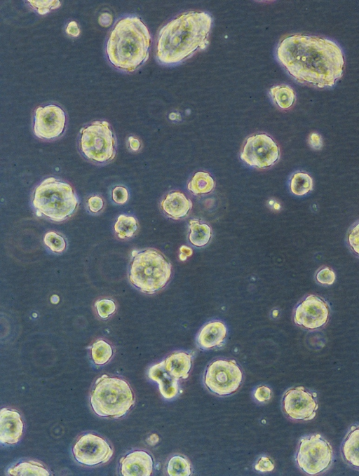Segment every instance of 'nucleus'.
Returning a JSON list of instances; mask_svg holds the SVG:
<instances>
[{
  "mask_svg": "<svg viewBox=\"0 0 359 476\" xmlns=\"http://www.w3.org/2000/svg\"><path fill=\"white\" fill-rule=\"evenodd\" d=\"M278 60L299 83L317 88L333 86L342 76L343 52L333 41L295 34L282 39L276 50Z\"/></svg>",
  "mask_w": 359,
  "mask_h": 476,
  "instance_id": "obj_1",
  "label": "nucleus"
},
{
  "mask_svg": "<svg viewBox=\"0 0 359 476\" xmlns=\"http://www.w3.org/2000/svg\"><path fill=\"white\" fill-rule=\"evenodd\" d=\"M212 18L205 12L184 13L172 20L159 32L156 57L165 64L178 63L208 43Z\"/></svg>",
  "mask_w": 359,
  "mask_h": 476,
  "instance_id": "obj_2",
  "label": "nucleus"
},
{
  "mask_svg": "<svg viewBox=\"0 0 359 476\" xmlns=\"http://www.w3.org/2000/svg\"><path fill=\"white\" fill-rule=\"evenodd\" d=\"M151 36L147 26L136 16L121 18L115 24L106 46L111 64L133 72L148 58Z\"/></svg>",
  "mask_w": 359,
  "mask_h": 476,
  "instance_id": "obj_3",
  "label": "nucleus"
},
{
  "mask_svg": "<svg viewBox=\"0 0 359 476\" xmlns=\"http://www.w3.org/2000/svg\"><path fill=\"white\" fill-rule=\"evenodd\" d=\"M171 276V264L161 252L155 249H146L137 252L129 267L130 283L147 294H154L163 289L170 280Z\"/></svg>",
  "mask_w": 359,
  "mask_h": 476,
  "instance_id": "obj_4",
  "label": "nucleus"
},
{
  "mask_svg": "<svg viewBox=\"0 0 359 476\" xmlns=\"http://www.w3.org/2000/svg\"><path fill=\"white\" fill-rule=\"evenodd\" d=\"M32 204L47 218L62 222L74 212L79 200L69 184L55 177H48L35 188Z\"/></svg>",
  "mask_w": 359,
  "mask_h": 476,
  "instance_id": "obj_5",
  "label": "nucleus"
},
{
  "mask_svg": "<svg viewBox=\"0 0 359 476\" xmlns=\"http://www.w3.org/2000/svg\"><path fill=\"white\" fill-rule=\"evenodd\" d=\"M90 401L93 412L99 416L118 419L130 409L135 396L126 381L103 375L96 381Z\"/></svg>",
  "mask_w": 359,
  "mask_h": 476,
  "instance_id": "obj_6",
  "label": "nucleus"
},
{
  "mask_svg": "<svg viewBox=\"0 0 359 476\" xmlns=\"http://www.w3.org/2000/svg\"><path fill=\"white\" fill-rule=\"evenodd\" d=\"M79 149L88 160L105 163L115 156L116 140L108 122L95 121L80 132Z\"/></svg>",
  "mask_w": 359,
  "mask_h": 476,
  "instance_id": "obj_7",
  "label": "nucleus"
},
{
  "mask_svg": "<svg viewBox=\"0 0 359 476\" xmlns=\"http://www.w3.org/2000/svg\"><path fill=\"white\" fill-rule=\"evenodd\" d=\"M332 459V448L320 435H311L300 440L296 461L305 473L315 475L323 472L330 465Z\"/></svg>",
  "mask_w": 359,
  "mask_h": 476,
  "instance_id": "obj_8",
  "label": "nucleus"
},
{
  "mask_svg": "<svg viewBox=\"0 0 359 476\" xmlns=\"http://www.w3.org/2000/svg\"><path fill=\"white\" fill-rule=\"evenodd\" d=\"M243 380V372L233 360L219 359L210 362L204 374V383L212 393L220 396L235 393Z\"/></svg>",
  "mask_w": 359,
  "mask_h": 476,
  "instance_id": "obj_9",
  "label": "nucleus"
},
{
  "mask_svg": "<svg viewBox=\"0 0 359 476\" xmlns=\"http://www.w3.org/2000/svg\"><path fill=\"white\" fill-rule=\"evenodd\" d=\"M280 157L278 145L269 135L260 133L249 137L242 149L241 159L250 166L266 168Z\"/></svg>",
  "mask_w": 359,
  "mask_h": 476,
  "instance_id": "obj_10",
  "label": "nucleus"
},
{
  "mask_svg": "<svg viewBox=\"0 0 359 476\" xmlns=\"http://www.w3.org/2000/svg\"><path fill=\"white\" fill-rule=\"evenodd\" d=\"M330 315V306L325 300L309 294L296 306L293 318L297 325L307 329H316L327 322Z\"/></svg>",
  "mask_w": 359,
  "mask_h": 476,
  "instance_id": "obj_11",
  "label": "nucleus"
},
{
  "mask_svg": "<svg viewBox=\"0 0 359 476\" xmlns=\"http://www.w3.org/2000/svg\"><path fill=\"white\" fill-rule=\"evenodd\" d=\"M75 459L85 465H96L107 463L113 455L109 443L102 437L87 433L76 441L73 447Z\"/></svg>",
  "mask_w": 359,
  "mask_h": 476,
  "instance_id": "obj_12",
  "label": "nucleus"
},
{
  "mask_svg": "<svg viewBox=\"0 0 359 476\" xmlns=\"http://www.w3.org/2000/svg\"><path fill=\"white\" fill-rule=\"evenodd\" d=\"M66 125V114L63 109L50 104L36 109L34 118V132L43 140H53L60 136Z\"/></svg>",
  "mask_w": 359,
  "mask_h": 476,
  "instance_id": "obj_13",
  "label": "nucleus"
},
{
  "mask_svg": "<svg viewBox=\"0 0 359 476\" xmlns=\"http://www.w3.org/2000/svg\"><path fill=\"white\" fill-rule=\"evenodd\" d=\"M318 407L313 395L302 386L289 389L283 398V410L292 419L311 420L316 416Z\"/></svg>",
  "mask_w": 359,
  "mask_h": 476,
  "instance_id": "obj_14",
  "label": "nucleus"
},
{
  "mask_svg": "<svg viewBox=\"0 0 359 476\" xmlns=\"http://www.w3.org/2000/svg\"><path fill=\"white\" fill-rule=\"evenodd\" d=\"M24 423L19 412L3 408L0 413V441L13 444L19 442L23 433Z\"/></svg>",
  "mask_w": 359,
  "mask_h": 476,
  "instance_id": "obj_15",
  "label": "nucleus"
},
{
  "mask_svg": "<svg viewBox=\"0 0 359 476\" xmlns=\"http://www.w3.org/2000/svg\"><path fill=\"white\" fill-rule=\"evenodd\" d=\"M153 468L151 456L143 450L134 451L121 461V472L123 476H149Z\"/></svg>",
  "mask_w": 359,
  "mask_h": 476,
  "instance_id": "obj_16",
  "label": "nucleus"
},
{
  "mask_svg": "<svg viewBox=\"0 0 359 476\" xmlns=\"http://www.w3.org/2000/svg\"><path fill=\"white\" fill-rule=\"evenodd\" d=\"M161 207L167 216L179 219L188 215L192 208V202L184 193L172 191L163 198Z\"/></svg>",
  "mask_w": 359,
  "mask_h": 476,
  "instance_id": "obj_17",
  "label": "nucleus"
},
{
  "mask_svg": "<svg viewBox=\"0 0 359 476\" xmlns=\"http://www.w3.org/2000/svg\"><path fill=\"white\" fill-rule=\"evenodd\" d=\"M148 376L158 383L159 390L164 398L172 399L177 395L178 379L166 371L164 360L151 366L149 369Z\"/></svg>",
  "mask_w": 359,
  "mask_h": 476,
  "instance_id": "obj_18",
  "label": "nucleus"
},
{
  "mask_svg": "<svg viewBox=\"0 0 359 476\" xmlns=\"http://www.w3.org/2000/svg\"><path fill=\"white\" fill-rule=\"evenodd\" d=\"M227 334L225 325L219 320L208 322L201 329L197 342L200 348L210 349L220 346Z\"/></svg>",
  "mask_w": 359,
  "mask_h": 476,
  "instance_id": "obj_19",
  "label": "nucleus"
},
{
  "mask_svg": "<svg viewBox=\"0 0 359 476\" xmlns=\"http://www.w3.org/2000/svg\"><path fill=\"white\" fill-rule=\"evenodd\" d=\"M166 371L173 377L185 379L191 368V355L185 352H175L164 360Z\"/></svg>",
  "mask_w": 359,
  "mask_h": 476,
  "instance_id": "obj_20",
  "label": "nucleus"
},
{
  "mask_svg": "<svg viewBox=\"0 0 359 476\" xmlns=\"http://www.w3.org/2000/svg\"><path fill=\"white\" fill-rule=\"evenodd\" d=\"M341 453L344 459L349 465L359 468V426L353 428L345 437Z\"/></svg>",
  "mask_w": 359,
  "mask_h": 476,
  "instance_id": "obj_21",
  "label": "nucleus"
},
{
  "mask_svg": "<svg viewBox=\"0 0 359 476\" xmlns=\"http://www.w3.org/2000/svg\"><path fill=\"white\" fill-rule=\"evenodd\" d=\"M212 237V229L206 224L196 219L189 221V240L191 245L197 247L206 245Z\"/></svg>",
  "mask_w": 359,
  "mask_h": 476,
  "instance_id": "obj_22",
  "label": "nucleus"
},
{
  "mask_svg": "<svg viewBox=\"0 0 359 476\" xmlns=\"http://www.w3.org/2000/svg\"><path fill=\"white\" fill-rule=\"evenodd\" d=\"M214 187L213 178L208 172L204 171L196 172L187 185V189L195 195L209 193Z\"/></svg>",
  "mask_w": 359,
  "mask_h": 476,
  "instance_id": "obj_23",
  "label": "nucleus"
},
{
  "mask_svg": "<svg viewBox=\"0 0 359 476\" xmlns=\"http://www.w3.org/2000/svg\"><path fill=\"white\" fill-rule=\"evenodd\" d=\"M8 474L13 476L50 475V472L41 463L32 461L16 464L8 470Z\"/></svg>",
  "mask_w": 359,
  "mask_h": 476,
  "instance_id": "obj_24",
  "label": "nucleus"
},
{
  "mask_svg": "<svg viewBox=\"0 0 359 476\" xmlns=\"http://www.w3.org/2000/svg\"><path fill=\"white\" fill-rule=\"evenodd\" d=\"M270 94L275 103L282 109L290 108L295 100L293 89L287 85H278L270 89Z\"/></svg>",
  "mask_w": 359,
  "mask_h": 476,
  "instance_id": "obj_25",
  "label": "nucleus"
},
{
  "mask_svg": "<svg viewBox=\"0 0 359 476\" xmlns=\"http://www.w3.org/2000/svg\"><path fill=\"white\" fill-rule=\"evenodd\" d=\"M313 179L306 172H297L290 178V188L294 195H305L313 189Z\"/></svg>",
  "mask_w": 359,
  "mask_h": 476,
  "instance_id": "obj_26",
  "label": "nucleus"
},
{
  "mask_svg": "<svg viewBox=\"0 0 359 476\" xmlns=\"http://www.w3.org/2000/svg\"><path fill=\"white\" fill-rule=\"evenodd\" d=\"M138 228L137 220L132 216L121 215L115 224L114 230L118 238L124 239L132 237Z\"/></svg>",
  "mask_w": 359,
  "mask_h": 476,
  "instance_id": "obj_27",
  "label": "nucleus"
},
{
  "mask_svg": "<svg viewBox=\"0 0 359 476\" xmlns=\"http://www.w3.org/2000/svg\"><path fill=\"white\" fill-rule=\"evenodd\" d=\"M113 355L111 345L103 339L96 341L91 348V356L93 362L98 365H102L109 361Z\"/></svg>",
  "mask_w": 359,
  "mask_h": 476,
  "instance_id": "obj_28",
  "label": "nucleus"
},
{
  "mask_svg": "<svg viewBox=\"0 0 359 476\" xmlns=\"http://www.w3.org/2000/svg\"><path fill=\"white\" fill-rule=\"evenodd\" d=\"M167 472L171 476H188L191 474L190 463L182 456H173L168 462Z\"/></svg>",
  "mask_w": 359,
  "mask_h": 476,
  "instance_id": "obj_29",
  "label": "nucleus"
},
{
  "mask_svg": "<svg viewBox=\"0 0 359 476\" xmlns=\"http://www.w3.org/2000/svg\"><path fill=\"white\" fill-rule=\"evenodd\" d=\"M44 244L53 252H63L67 246L65 238L54 231L47 232L43 237Z\"/></svg>",
  "mask_w": 359,
  "mask_h": 476,
  "instance_id": "obj_30",
  "label": "nucleus"
},
{
  "mask_svg": "<svg viewBox=\"0 0 359 476\" xmlns=\"http://www.w3.org/2000/svg\"><path fill=\"white\" fill-rule=\"evenodd\" d=\"M95 305L98 315L102 318H107L116 311V304L111 299H100L97 301Z\"/></svg>",
  "mask_w": 359,
  "mask_h": 476,
  "instance_id": "obj_31",
  "label": "nucleus"
},
{
  "mask_svg": "<svg viewBox=\"0 0 359 476\" xmlns=\"http://www.w3.org/2000/svg\"><path fill=\"white\" fill-rule=\"evenodd\" d=\"M347 243L351 250L359 257V222L353 225L347 233Z\"/></svg>",
  "mask_w": 359,
  "mask_h": 476,
  "instance_id": "obj_32",
  "label": "nucleus"
},
{
  "mask_svg": "<svg viewBox=\"0 0 359 476\" xmlns=\"http://www.w3.org/2000/svg\"><path fill=\"white\" fill-rule=\"evenodd\" d=\"M335 278V273L327 266L321 268L316 274L317 282L322 285H331L334 283Z\"/></svg>",
  "mask_w": 359,
  "mask_h": 476,
  "instance_id": "obj_33",
  "label": "nucleus"
},
{
  "mask_svg": "<svg viewBox=\"0 0 359 476\" xmlns=\"http://www.w3.org/2000/svg\"><path fill=\"white\" fill-rule=\"evenodd\" d=\"M29 4L34 8L39 14L43 15L51 9L57 8L60 6L59 1H28Z\"/></svg>",
  "mask_w": 359,
  "mask_h": 476,
  "instance_id": "obj_34",
  "label": "nucleus"
},
{
  "mask_svg": "<svg viewBox=\"0 0 359 476\" xmlns=\"http://www.w3.org/2000/svg\"><path fill=\"white\" fill-rule=\"evenodd\" d=\"M113 200L118 204H124L128 199V191L123 186H116L111 192Z\"/></svg>",
  "mask_w": 359,
  "mask_h": 476,
  "instance_id": "obj_35",
  "label": "nucleus"
},
{
  "mask_svg": "<svg viewBox=\"0 0 359 476\" xmlns=\"http://www.w3.org/2000/svg\"><path fill=\"white\" fill-rule=\"evenodd\" d=\"M87 205L90 212L97 213L103 208L104 201L99 196H92L88 199Z\"/></svg>",
  "mask_w": 359,
  "mask_h": 476,
  "instance_id": "obj_36",
  "label": "nucleus"
},
{
  "mask_svg": "<svg viewBox=\"0 0 359 476\" xmlns=\"http://www.w3.org/2000/svg\"><path fill=\"white\" fill-rule=\"evenodd\" d=\"M255 468L260 472H269L273 470L274 465L269 457L262 456L258 460Z\"/></svg>",
  "mask_w": 359,
  "mask_h": 476,
  "instance_id": "obj_37",
  "label": "nucleus"
},
{
  "mask_svg": "<svg viewBox=\"0 0 359 476\" xmlns=\"http://www.w3.org/2000/svg\"><path fill=\"white\" fill-rule=\"evenodd\" d=\"M271 389L264 386L257 388L254 393L255 399L261 402L269 400L271 398Z\"/></svg>",
  "mask_w": 359,
  "mask_h": 476,
  "instance_id": "obj_38",
  "label": "nucleus"
},
{
  "mask_svg": "<svg viewBox=\"0 0 359 476\" xmlns=\"http://www.w3.org/2000/svg\"><path fill=\"white\" fill-rule=\"evenodd\" d=\"M309 144L314 149H320L322 146V139L320 135L316 132L312 133L309 137Z\"/></svg>",
  "mask_w": 359,
  "mask_h": 476,
  "instance_id": "obj_39",
  "label": "nucleus"
},
{
  "mask_svg": "<svg viewBox=\"0 0 359 476\" xmlns=\"http://www.w3.org/2000/svg\"><path fill=\"white\" fill-rule=\"evenodd\" d=\"M66 32L72 36H78L80 32L77 23L74 21L70 22L67 26Z\"/></svg>",
  "mask_w": 359,
  "mask_h": 476,
  "instance_id": "obj_40",
  "label": "nucleus"
},
{
  "mask_svg": "<svg viewBox=\"0 0 359 476\" xmlns=\"http://www.w3.org/2000/svg\"><path fill=\"white\" fill-rule=\"evenodd\" d=\"M112 16L107 13H103L99 18V22L103 27H108L111 24Z\"/></svg>",
  "mask_w": 359,
  "mask_h": 476,
  "instance_id": "obj_41",
  "label": "nucleus"
},
{
  "mask_svg": "<svg viewBox=\"0 0 359 476\" xmlns=\"http://www.w3.org/2000/svg\"><path fill=\"white\" fill-rule=\"evenodd\" d=\"M128 142L130 147L133 151H137L140 149V142L137 138L131 136L128 138Z\"/></svg>",
  "mask_w": 359,
  "mask_h": 476,
  "instance_id": "obj_42",
  "label": "nucleus"
},
{
  "mask_svg": "<svg viewBox=\"0 0 359 476\" xmlns=\"http://www.w3.org/2000/svg\"><path fill=\"white\" fill-rule=\"evenodd\" d=\"M180 251L182 253L180 257L183 256L184 259H185L187 257L191 255L192 254V250L184 245L180 247Z\"/></svg>",
  "mask_w": 359,
  "mask_h": 476,
  "instance_id": "obj_43",
  "label": "nucleus"
},
{
  "mask_svg": "<svg viewBox=\"0 0 359 476\" xmlns=\"http://www.w3.org/2000/svg\"><path fill=\"white\" fill-rule=\"evenodd\" d=\"M158 441V437L156 434H152L150 435L147 440L149 444L154 445Z\"/></svg>",
  "mask_w": 359,
  "mask_h": 476,
  "instance_id": "obj_44",
  "label": "nucleus"
}]
</instances>
